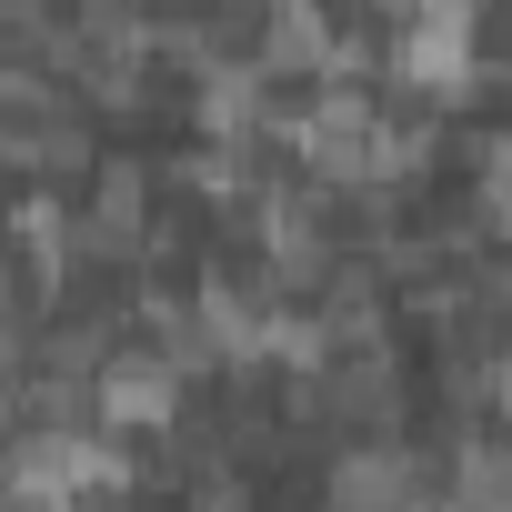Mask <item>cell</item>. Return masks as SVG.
Instances as JSON below:
<instances>
[{
	"instance_id": "cell-1",
	"label": "cell",
	"mask_w": 512,
	"mask_h": 512,
	"mask_svg": "<svg viewBox=\"0 0 512 512\" xmlns=\"http://www.w3.org/2000/svg\"><path fill=\"white\" fill-rule=\"evenodd\" d=\"M91 412L111 432H171L181 422V362L171 352H101L91 362Z\"/></svg>"
},
{
	"instance_id": "cell-2",
	"label": "cell",
	"mask_w": 512,
	"mask_h": 512,
	"mask_svg": "<svg viewBox=\"0 0 512 512\" xmlns=\"http://www.w3.org/2000/svg\"><path fill=\"white\" fill-rule=\"evenodd\" d=\"M332 512H422L412 452H392V442H352V452L332 462Z\"/></svg>"
},
{
	"instance_id": "cell-3",
	"label": "cell",
	"mask_w": 512,
	"mask_h": 512,
	"mask_svg": "<svg viewBox=\"0 0 512 512\" xmlns=\"http://www.w3.org/2000/svg\"><path fill=\"white\" fill-rule=\"evenodd\" d=\"M11 302H21V282H11V262H0V312H11Z\"/></svg>"
},
{
	"instance_id": "cell-4",
	"label": "cell",
	"mask_w": 512,
	"mask_h": 512,
	"mask_svg": "<svg viewBox=\"0 0 512 512\" xmlns=\"http://www.w3.org/2000/svg\"><path fill=\"white\" fill-rule=\"evenodd\" d=\"M0 512H31V502H21V492H0Z\"/></svg>"
}]
</instances>
